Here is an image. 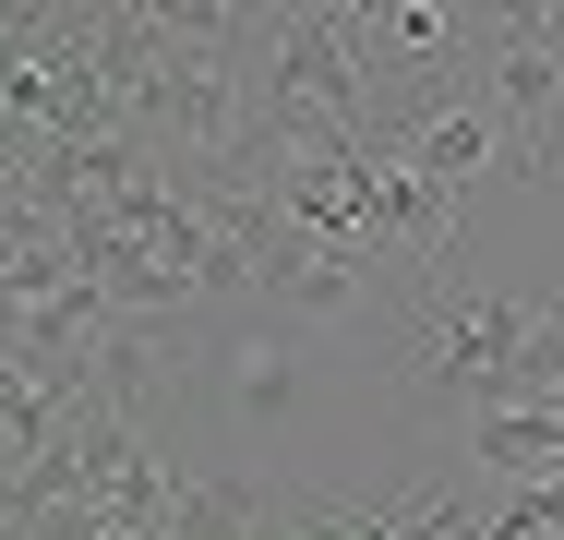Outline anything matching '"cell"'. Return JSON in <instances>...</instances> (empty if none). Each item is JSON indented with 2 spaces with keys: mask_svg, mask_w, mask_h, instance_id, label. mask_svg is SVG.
Masks as SVG:
<instances>
[{
  "mask_svg": "<svg viewBox=\"0 0 564 540\" xmlns=\"http://www.w3.org/2000/svg\"><path fill=\"white\" fill-rule=\"evenodd\" d=\"M553 360H564V301L505 289V277H480V264H445V277L409 289V313L384 324V348H372L360 372H372V397H384L397 421L480 432V421H505V409H541Z\"/></svg>",
  "mask_w": 564,
  "mask_h": 540,
  "instance_id": "1",
  "label": "cell"
},
{
  "mask_svg": "<svg viewBox=\"0 0 564 540\" xmlns=\"http://www.w3.org/2000/svg\"><path fill=\"white\" fill-rule=\"evenodd\" d=\"M337 360L348 348H325V336H301L289 313H217V324H193V397L217 409V421H240L252 444L264 432H289L325 385H337Z\"/></svg>",
  "mask_w": 564,
  "mask_h": 540,
  "instance_id": "2",
  "label": "cell"
},
{
  "mask_svg": "<svg viewBox=\"0 0 564 540\" xmlns=\"http://www.w3.org/2000/svg\"><path fill=\"white\" fill-rule=\"evenodd\" d=\"M468 97L492 108L517 181H553L564 169V0H505V12H480Z\"/></svg>",
  "mask_w": 564,
  "mask_h": 540,
  "instance_id": "3",
  "label": "cell"
}]
</instances>
